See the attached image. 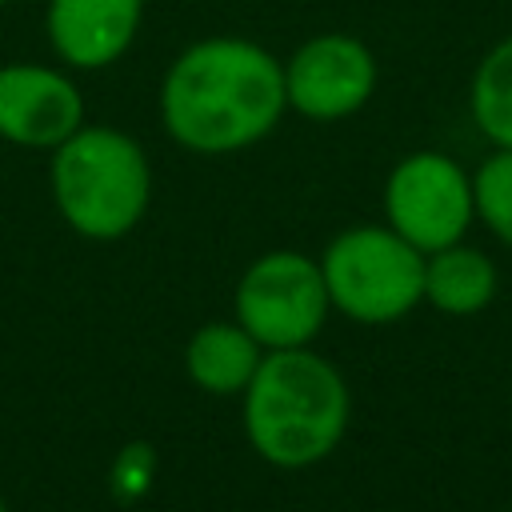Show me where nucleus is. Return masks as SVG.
Listing matches in <instances>:
<instances>
[{
    "mask_svg": "<svg viewBox=\"0 0 512 512\" xmlns=\"http://www.w3.org/2000/svg\"><path fill=\"white\" fill-rule=\"evenodd\" d=\"M144 0H48L44 36L72 72H100L124 60L140 36Z\"/></svg>",
    "mask_w": 512,
    "mask_h": 512,
    "instance_id": "nucleus-9",
    "label": "nucleus"
},
{
    "mask_svg": "<svg viewBox=\"0 0 512 512\" xmlns=\"http://www.w3.org/2000/svg\"><path fill=\"white\" fill-rule=\"evenodd\" d=\"M468 112L488 144L512 148V36L480 56L468 84Z\"/></svg>",
    "mask_w": 512,
    "mask_h": 512,
    "instance_id": "nucleus-12",
    "label": "nucleus"
},
{
    "mask_svg": "<svg viewBox=\"0 0 512 512\" xmlns=\"http://www.w3.org/2000/svg\"><path fill=\"white\" fill-rule=\"evenodd\" d=\"M472 204L476 220H484V228L512 248V148H496L480 160L472 172Z\"/></svg>",
    "mask_w": 512,
    "mask_h": 512,
    "instance_id": "nucleus-13",
    "label": "nucleus"
},
{
    "mask_svg": "<svg viewBox=\"0 0 512 512\" xmlns=\"http://www.w3.org/2000/svg\"><path fill=\"white\" fill-rule=\"evenodd\" d=\"M380 80L372 48L352 32H316L284 60L288 108L304 120L332 124L356 116Z\"/></svg>",
    "mask_w": 512,
    "mask_h": 512,
    "instance_id": "nucleus-7",
    "label": "nucleus"
},
{
    "mask_svg": "<svg viewBox=\"0 0 512 512\" xmlns=\"http://www.w3.org/2000/svg\"><path fill=\"white\" fill-rule=\"evenodd\" d=\"M48 188L76 236L120 240L152 204V164L144 144L124 128L84 120L48 152Z\"/></svg>",
    "mask_w": 512,
    "mask_h": 512,
    "instance_id": "nucleus-3",
    "label": "nucleus"
},
{
    "mask_svg": "<svg viewBox=\"0 0 512 512\" xmlns=\"http://www.w3.org/2000/svg\"><path fill=\"white\" fill-rule=\"evenodd\" d=\"M384 220L424 256L464 240L476 220L472 176L436 148L408 152L384 180Z\"/></svg>",
    "mask_w": 512,
    "mask_h": 512,
    "instance_id": "nucleus-6",
    "label": "nucleus"
},
{
    "mask_svg": "<svg viewBox=\"0 0 512 512\" xmlns=\"http://www.w3.org/2000/svg\"><path fill=\"white\" fill-rule=\"evenodd\" d=\"M260 360L264 348L240 320H208L184 344V372L208 396H240Z\"/></svg>",
    "mask_w": 512,
    "mask_h": 512,
    "instance_id": "nucleus-10",
    "label": "nucleus"
},
{
    "mask_svg": "<svg viewBox=\"0 0 512 512\" xmlns=\"http://www.w3.org/2000/svg\"><path fill=\"white\" fill-rule=\"evenodd\" d=\"M4 4H8V0H0V8H4Z\"/></svg>",
    "mask_w": 512,
    "mask_h": 512,
    "instance_id": "nucleus-15",
    "label": "nucleus"
},
{
    "mask_svg": "<svg viewBox=\"0 0 512 512\" xmlns=\"http://www.w3.org/2000/svg\"><path fill=\"white\" fill-rule=\"evenodd\" d=\"M160 124L196 156H232L288 112L284 60L248 36H204L184 44L160 80Z\"/></svg>",
    "mask_w": 512,
    "mask_h": 512,
    "instance_id": "nucleus-1",
    "label": "nucleus"
},
{
    "mask_svg": "<svg viewBox=\"0 0 512 512\" xmlns=\"http://www.w3.org/2000/svg\"><path fill=\"white\" fill-rule=\"evenodd\" d=\"M84 124V92L68 68L12 60L0 64V140L52 152Z\"/></svg>",
    "mask_w": 512,
    "mask_h": 512,
    "instance_id": "nucleus-8",
    "label": "nucleus"
},
{
    "mask_svg": "<svg viewBox=\"0 0 512 512\" xmlns=\"http://www.w3.org/2000/svg\"><path fill=\"white\" fill-rule=\"evenodd\" d=\"M496 264L472 244H448L424 256V300L444 316H476L496 296Z\"/></svg>",
    "mask_w": 512,
    "mask_h": 512,
    "instance_id": "nucleus-11",
    "label": "nucleus"
},
{
    "mask_svg": "<svg viewBox=\"0 0 512 512\" xmlns=\"http://www.w3.org/2000/svg\"><path fill=\"white\" fill-rule=\"evenodd\" d=\"M240 404L248 444L272 468H312L328 460L352 420V392L340 368L308 344L264 352Z\"/></svg>",
    "mask_w": 512,
    "mask_h": 512,
    "instance_id": "nucleus-2",
    "label": "nucleus"
},
{
    "mask_svg": "<svg viewBox=\"0 0 512 512\" xmlns=\"http://www.w3.org/2000/svg\"><path fill=\"white\" fill-rule=\"evenodd\" d=\"M0 512H8V504H4V496H0Z\"/></svg>",
    "mask_w": 512,
    "mask_h": 512,
    "instance_id": "nucleus-14",
    "label": "nucleus"
},
{
    "mask_svg": "<svg viewBox=\"0 0 512 512\" xmlns=\"http://www.w3.org/2000/svg\"><path fill=\"white\" fill-rule=\"evenodd\" d=\"M320 272L332 308L356 324L404 320L424 300V252L388 224H356L332 236Z\"/></svg>",
    "mask_w": 512,
    "mask_h": 512,
    "instance_id": "nucleus-4",
    "label": "nucleus"
},
{
    "mask_svg": "<svg viewBox=\"0 0 512 512\" xmlns=\"http://www.w3.org/2000/svg\"><path fill=\"white\" fill-rule=\"evenodd\" d=\"M232 308L236 320L256 336V344L264 352H276L312 344L332 312V300L320 260L296 248H272L244 268Z\"/></svg>",
    "mask_w": 512,
    "mask_h": 512,
    "instance_id": "nucleus-5",
    "label": "nucleus"
}]
</instances>
